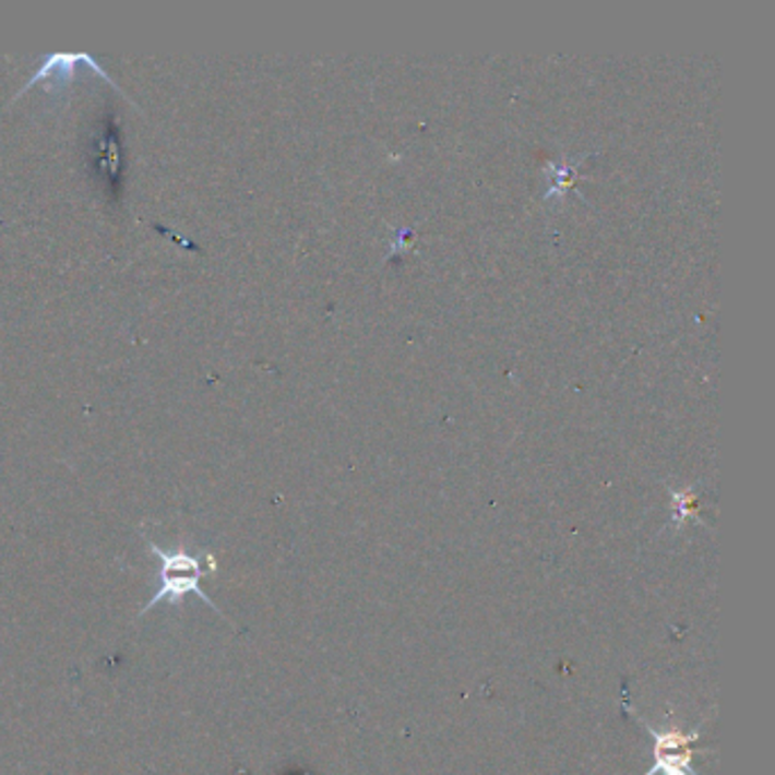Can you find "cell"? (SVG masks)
<instances>
[{
	"label": "cell",
	"mask_w": 775,
	"mask_h": 775,
	"mask_svg": "<svg viewBox=\"0 0 775 775\" xmlns=\"http://www.w3.org/2000/svg\"><path fill=\"white\" fill-rule=\"evenodd\" d=\"M157 575H159V587L153 594V598L144 605V610L140 612V617H144L148 610H153L157 603H166V605H171L178 610L180 603L189 594L199 596L203 603H207L212 607L216 615H220L218 607L212 603V598L201 587V580L205 577V573H157Z\"/></svg>",
	"instance_id": "obj_1"
},
{
	"label": "cell",
	"mask_w": 775,
	"mask_h": 775,
	"mask_svg": "<svg viewBox=\"0 0 775 775\" xmlns=\"http://www.w3.org/2000/svg\"><path fill=\"white\" fill-rule=\"evenodd\" d=\"M153 556L159 560L157 573H205L214 575V571L205 569V562H216L212 552H189L184 541L176 548H162L155 541H148Z\"/></svg>",
	"instance_id": "obj_2"
},
{
	"label": "cell",
	"mask_w": 775,
	"mask_h": 775,
	"mask_svg": "<svg viewBox=\"0 0 775 775\" xmlns=\"http://www.w3.org/2000/svg\"><path fill=\"white\" fill-rule=\"evenodd\" d=\"M90 62H94V58L87 52H52L50 58L41 64V69H37V73L27 80V85L16 94V98L31 87L39 85V82H46L48 78L58 80V87L69 85V82L73 80V69L78 64H90Z\"/></svg>",
	"instance_id": "obj_3"
},
{
	"label": "cell",
	"mask_w": 775,
	"mask_h": 775,
	"mask_svg": "<svg viewBox=\"0 0 775 775\" xmlns=\"http://www.w3.org/2000/svg\"><path fill=\"white\" fill-rule=\"evenodd\" d=\"M691 755L694 753H667L657 755L655 764L648 768L646 775H696L691 768Z\"/></svg>",
	"instance_id": "obj_4"
},
{
	"label": "cell",
	"mask_w": 775,
	"mask_h": 775,
	"mask_svg": "<svg viewBox=\"0 0 775 775\" xmlns=\"http://www.w3.org/2000/svg\"><path fill=\"white\" fill-rule=\"evenodd\" d=\"M673 503H676V512H673V521L678 525L687 523L689 516H696V493L687 489V491H673Z\"/></svg>",
	"instance_id": "obj_5"
}]
</instances>
